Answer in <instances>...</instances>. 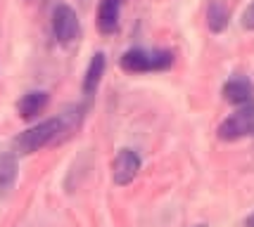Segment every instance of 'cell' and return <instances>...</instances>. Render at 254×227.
<instances>
[{
    "label": "cell",
    "instance_id": "obj_5",
    "mask_svg": "<svg viewBox=\"0 0 254 227\" xmlns=\"http://www.w3.org/2000/svg\"><path fill=\"white\" fill-rule=\"evenodd\" d=\"M140 166H143V159L135 149H128V147L119 149L114 161H112V180H114V184H119V187L131 184L135 180L138 171H140Z\"/></svg>",
    "mask_w": 254,
    "mask_h": 227
},
{
    "label": "cell",
    "instance_id": "obj_4",
    "mask_svg": "<svg viewBox=\"0 0 254 227\" xmlns=\"http://www.w3.org/2000/svg\"><path fill=\"white\" fill-rule=\"evenodd\" d=\"M53 33L60 45H71L81 36V22L71 5L60 2L53 10Z\"/></svg>",
    "mask_w": 254,
    "mask_h": 227
},
{
    "label": "cell",
    "instance_id": "obj_14",
    "mask_svg": "<svg viewBox=\"0 0 254 227\" xmlns=\"http://www.w3.org/2000/svg\"><path fill=\"white\" fill-rule=\"evenodd\" d=\"M197 227H207V225H197Z\"/></svg>",
    "mask_w": 254,
    "mask_h": 227
},
{
    "label": "cell",
    "instance_id": "obj_3",
    "mask_svg": "<svg viewBox=\"0 0 254 227\" xmlns=\"http://www.w3.org/2000/svg\"><path fill=\"white\" fill-rule=\"evenodd\" d=\"M216 133H219V137H221L223 142L254 137V104H250V107H238V111L223 121Z\"/></svg>",
    "mask_w": 254,
    "mask_h": 227
},
{
    "label": "cell",
    "instance_id": "obj_13",
    "mask_svg": "<svg viewBox=\"0 0 254 227\" xmlns=\"http://www.w3.org/2000/svg\"><path fill=\"white\" fill-rule=\"evenodd\" d=\"M245 227H254V213H250V216L245 218Z\"/></svg>",
    "mask_w": 254,
    "mask_h": 227
},
{
    "label": "cell",
    "instance_id": "obj_1",
    "mask_svg": "<svg viewBox=\"0 0 254 227\" xmlns=\"http://www.w3.org/2000/svg\"><path fill=\"white\" fill-rule=\"evenodd\" d=\"M69 128L71 126H69V119L64 114L62 116H53L48 121H41V123H36V126H31L29 130H24V133H19L14 137V151L17 154H33V151L43 149L48 144H53L55 140H60L62 133H66Z\"/></svg>",
    "mask_w": 254,
    "mask_h": 227
},
{
    "label": "cell",
    "instance_id": "obj_8",
    "mask_svg": "<svg viewBox=\"0 0 254 227\" xmlns=\"http://www.w3.org/2000/svg\"><path fill=\"white\" fill-rule=\"evenodd\" d=\"M48 102H50V95L45 90H31V92L22 95V99L17 102V114L24 121H31L48 107Z\"/></svg>",
    "mask_w": 254,
    "mask_h": 227
},
{
    "label": "cell",
    "instance_id": "obj_12",
    "mask_svg": "<svg viewBox=\"0 0 254 227\" xmlns=\"http://www.w3.org/2000/svg\"><path fill=\"white\" fill-rule=\"evenodd\" d=\"M243 26L247 29V31H254V0L245 7V12H243Z\"/></svg>",
    "mask_w": 254,
    "mask_h": 227
},
{
    "label": "cell",
    "instance_id": "obj_11",
    "mask_svg": "<svg viewBox=\"0 0 254 227\" xmlns=\"http://www.w3.org/2000/svg\"><path fill=\"white\" fill-rule=\"evenodd\" d=\"M228 19H231L228 7L223 5L221 0H211L209 7H207V26H209V31L221 33L228 26Z\"/></svg>",
    "mask_w": 254,
    "mask_h": 227
},
{
    "label": "cell",
    "instance_id": "obj_10",
    "mask_svg": "<svg viewBox=\"0 0 254 227\" xmlns=\"http://www.w3.org/2000/svg\"><path fill=\"white\" fill-rule=\"evenodd\" d=\"M19 175V161L14 151H0V194L10 192Z\"/></svg>",
    "mask_w": 254,
    "mask_h": 227
},
{
    "label": "cell",
    "instance_id": "obj_15",
    "mask_svg": "<svg viewBox=\"0 0 254 227\" xmlns=\"http://www.w3.org/2000/svg\"><path fill=\"white\" fill-rule=\"evenodd\" d=\"M26 2H29V0H26Z\"/></svg>",
    "mask_w": 254,
    "mask_h": 227
},
{
    "label": "cell",
    "instance_id": "obj_7",
    "mask_svg": "<svg viewBox=\"0 0 254 227\" xmlns=\"http://www.w3.org/2000/svg\"><path fill=\"white\" fill-rule=\"evenodd\" d=\"M119 14H122V0H100L95 26L102 36H112L119 29Z\"/></svg>",
    "mask_w": 254,
    "mask_h": 227
},
{
    "label": "cell",
    "instance_id": "obj_6",
    "mask_svg": "<svg viewBox=\"0 0 254 227\" xmlns=\"http://www.w3.org/2000/svg\"><path fill=\"white\" fill-rule=\"evenodd\" d=\"M223 99L233 107H250L254 104V83L245 76H233L223 83Z\"/></svg>",
    "mask_w": 254,
    "mask_h": 227
},
{
    "label": "cell",
    "instance_id": "obj_9",
    "mask_svg": "<svg viewBox=\"0 0 254 227\" xmlns=\"http://www.w3.org/2000/svg\"><path fill=\"white\" fill-rule=\"evenodd\" d=\"M105 69H107V57L102 52H95L90 57V64L86 69V76H83V95L86 97L95 95V90L100 88V81L105 76Z\"/></svg>",
    "mask_w": 254,
    "mask_h": 227
},
{
    "label": "cell",
    "instance_id": "obj_2",
    "mask_svg": "<svg viewBox=\"0 0 254 227\" xmlns=\"http://www.w3.org/2000/svg\"><path fill=\"white\" fill-rule=\"evenodd\" d=\"M119 66L128 74H150V71H166L174 66V54L169 50H143L133 47L126 50L119 59Z\"/></svg>",
    "mask_w": 254,
    "mask_h": 227
}]
</instances>
